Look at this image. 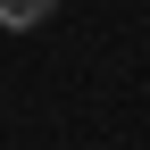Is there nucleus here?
I'll use <instances>...</instances> for the list:
<instances>
[{
  "mask_svg": "<svg viewBox=\"0 0 150 150\" xmlns=\"http://www.w3.org/2000/svg\"><path fill=\"white\" fill-rule=\"evenodd\" d=\"M50 8H59V0H0V33H33V25H50Z\"/></svg>",
  "mask_w": 150,
  "mask_h": 150,
  "instance_id": "f257e3e1",
  "label": "nucleus"
}]
</instances>
